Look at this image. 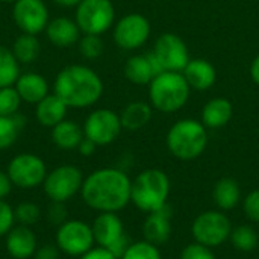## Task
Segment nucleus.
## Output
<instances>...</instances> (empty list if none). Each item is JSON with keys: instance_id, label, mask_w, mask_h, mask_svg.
<instances>
[{"instance_id": "1", "label": "nucleus", "mask_w": 259, "mask_h": 259, "mask_svg": "<svg viewBox=\"0 0 259 259\" xmlns=\"http://www.w3.org/2000/svg\"><path fill=\"white\" fill-rule=\"evenodd\" d=\"M132 181L118 168H99L83 179L80 196L99 212H118L131 203Z\"/></svg>"}, {"instance_id": "2", "label": "nucleus", "mask_w": 259, "mask_h": 259, "mask_svg": "<svg viewBox=\"0 0 259 259\" xmlns=\"http://www.w3.org/2000/svg\"><path fill=\"white\" fill-rule=\"evenodd\" d=\"M55 94L71 108L94 105L103 93L99 74L85 65H70L61 70L55 79Z\"/></svg>"}, {"instance_id": "3", "label": "nucleus", "mask_w": 259, "mask_h": 259, "mask_svg": "<svg viewBox=\"0 0 259 259\" xmlns=\"http://www.w3.org/2000/svg\"><path fill=\"white\" fill-rule=\"evenodd\" d=\"M208 146V132L202 121L184 118L176 121L167 134V147L170 153L181 161L199 158Z\"/></svg>"}, {"instance_id": "4", "label": "nucleus", "mask_w": 259, "mask_h": 259, "mask_svg": "<svg viewBox=\"0 0 259 259\" xmlns=\"http://www.w3.org/2000/svg\"><path fill=\"white\" fill-rule=\"evenodd\" d=\"M170 196V179L158 168L141 171L132 181L131 202L143 212H153L167 205Z\"/></svg>"}, {"instance_id": "5", "label": "nucleus", "mask_w": 259, "mask_h": 259, "mask_svg": "<svg viewBox=\"0 0 259 259\" xmlns=\"http://www.w3.org/2000/svg\"><path fill=\"white\" fill-rule=\"evenodd\" d=\"M190 85L182 73L164 71L149 83V97L155 109L171 114L185 106L190 97Z\"/></svg>"}, {"instance_id": "6", "label": "nucleus", "mask_w": 259, "mask_h": 259, "mask_svg": "<svg viewBox=\"0 0 259 259\" xmlns=\"http://www.w3.org/2000/svg\"><path fill=\"white\" fill-rule=\"evenodd\" d=\"M232 232V223L223 211H203L200 212L193 225L191 235L196 243L209 249L219 247L229 241Z\"/></svg>"}, {"instance_id": "7", "label": "nucleus", "mask_w": 259, "mask_h": 259, "mask_svg": "<svg viewBox=\"0 0 259 259\" xmlns=\"http://www.w3.org/2000/svg\"><path fill=\"white\" fill-rule=\"evenodd\" d=\"M91 229L96 244L108 249L117 259L121 258L131 244L123 222L117 212H100L94 219Z\"/></svg>"}, {"instance_id": "8", "label": "nucleus", "mask_w": 259, "mask_h": 259, "mask_svg": "<svg viewBox=\"0 0 259 259\" xmlns=\"http://www.w3.org/2000/svg\"><path fill=\"white\" fill-rule=\"evenodd\" d=\"M94 243L91 225L82 220H67L56 229L55 244L68 256L80 258L94 247Z\"/></svg>"}, {"instance_id": "9", "label": "nucleus", "mask_w": 259, "mask_h": 259, "mask_svg": "<svg viewBox=\"0 0 259 259\" xmlns=\"http://www.w3.org/2000/svg\"><path fill=\"white\" fill-rule=\"evenodd\" d=\"M115 9L111 0H82L77 5L76 23L83 33L102 35L112 24Z\"/></svg>"}, {"instance_id": "10", "label": "nucleus", "mask_w": 259, "mask_h": 259, "mask_svg": "<svg viewBox=\"0 0 259 259\" xmlns=\"http://www.w3.org/2000/svg\"><path fill=\"white\" fill-rule=\"evenodd\" d=\"M83 184L82 171L74 165H59L50 173H47L42 190L50 202L65 203L77 193H80Z\"/></svg>"}, {"instance_id": "11", "label": "nucleus", "mask_w": 259, "mask_h": 259, "mask_svg": "<svg viewBox=\"0 0 259 259\" xmlns=\"http://www.w3.org/2000/svg\"><path fill=\"white\" fill-rule=\"evenodd\" d=\"M6 173L14 187L32 190L42 185L47 176V168L39 156L33 153H20L11 159Z\"/></svg>"}, {"instance_id": "12", "label": "nucleus", "mask_w": 259, "mask_h": 259, "mask_svg": "<svg viewBox=\"0 0 259 259\" xmlns=\"http://www.w3.org/2000/svg\"><path fill=\"white\" fill-rule=\"evenodd\" d=\"M121 129L118 114L111 109H96L85 120L83 135L97 146H106L117 140Z\"/></svg>"}, {"instance_id": "13", "label": "nucleus", "mask_w": 259, "mask_h": 259, "mask_svg": "<svg viewBox=\"0 0 259 259\" xmlns=\"http://www.w3.org/2000/svg\"><path fill=\"white\" fill-rule=\"evenodd\" d=\"M152 52L162 65L164 71L182 73L190 62V53L185 41L175 33L159 35Z\"/></svg>"}, {"instance_id": "14", "label": "nucleus", "mask_w": 259, "mask_h": 259, "mask_svg": "<svg viewBox=\"0 0 259 259\" xmlns=\"http://www.w3.org/2000/svg\"><path fill=\"white\" fill-rule=\"evenodd\" d=\"M150 36V23L141 14L124 15L114 29V41L124 50H135L146 44Z\"/></svg>"}, {"instance_id": "15", "label": "nucleus", "mask_w": 259, "mask_h": 259, "mask_svg": "<svg viewBox=\"0 0 259 259\" xmlns=\"http://www.w3.org/2000/svg\"><path fill=\"white\" fill-rule=\"evenodd\" d=\"M12 15L23 33L36 35L49 24V11L42 0H17Z\"/></svg>"}, {"instance_id": "16", "label": "nucleus", "mask_w": 259, "mask_h": 259, "mask_svg": "<svg viewBox=\"0 0 259 259\" xmlns=\"http://www.w3.org/2000/svg\"><path fill=\"white\" fill-rule=\"evenodd\" d=\"M161 73H164V68L153 52L131 56L124 65V76L135 85H149Z\"/></svg>"}, {"instance_id": "17", "label": "nucleus", "mask_w": 259, "mask_h": 259, "mask_svg": "<svg viewBox=\"0 0 259 259\" xmlns=\"http://www.w3.org/2000/svg\"><path fill=\"white\" fill-rule=\"evenodd\" d=\"M6 252L11 258L14 259H30L33 258L38 243L36 235L30 229V226L18 225L14 226L8 234L5 240Z\"/></svg>"}, {"instance_id": "18", "label": "nucleus", "mask_w": 259, "mask_h": 259, "mask_svg": "<svg viewBox=\"0 0 259 259\" xmlns=\"http://www.w3.org/2000/svg\"><path fill=\"white\" fill-rule=\"evenodd\" d=\"M143 235L144 240L161 246L170 240L171 235V209L168 205L162 206L158 211L149 212L143 223Z\"/></svg>"}, {"instance_id": "19", "label": "nucleus", "mask_w": 259, "mask_h": 259, "mask_svg": "<svg viewBox=\"0 0 259 259\" xmlns=\"http://www.w3.org/2000/svg\"><path fill=\"white\" fill-rule=\"evenodd\" d=\"M182 74L187 79L190 88L197 90V91L209 90L215 83V79H217V71L214 65L202 58L190 59Z\"/></svg>"}, {"instance_id": "20", "label": "nucleus", "mask_w": 259, "mask_h": 259, "mask_svg": "<svg viewBox=\"0 0 259 259\" xmlns=\"http://www.w3.org/2000/svg\"><path fill=\"white\" fill-rule=\"evenodd\" d=\"M234 117V106L225 97H215L206 102L202 109V123L206 129H220Z\"/></svg>"}, {"instance_id": "21", "label": "nucleus", "mask_w": 259, "mask_h": 259, "mask_svg": "<svg viewBox=\"0 0 259 259\" xmlns=\"http://www.w3.org/2000/svg\"><path fill=\"white\" fill-rule=\"evenodd\" d=\"M46 32L50 42L55 44L56 47H68L80 39V29L77 23L67 17L52 20L47 24Z\"/></svg>"}, {"instance_id": "22", "label": "nucleus", "mask_w": 259, "mask_h": 259, "mask_svg": "<svg viewBox=\"0 0 259 259\" xmlns=\"http://www.w3.org/2000/svg\"><path fill=\"white\" fill-rule=\"evenodd\" d=\"M15 90L21 100L27 103H39L49 94L47 80L38 73L21 74L15 82Z\"/></svg>"}, {"instance_id": "23", "label": "nucleus", "mask_w": 259, "mask_h": 259, "mask_svg": "<svg viewBox=\"0 0 259 259\" xmlns=\"http://www.w3.org/2000/svg\"><path fill=\"white\" fill-rule=\"evenodd\" d=\"M67 108L68 106L56 94H47L39 103H36V118L41 126L55 127L65 118Z\"/></svg>"}, {"instance_id": "24", "label": "nucleus", "mask_w": 259, "mask_h": 259, "mask_svg": "<svg viewBox=\"0 0 259 259\" xmlns=\"http://www.w3.org/2000/svg\"><path fill=\"white\" fill-rule=\"evenodd\" d=\"M212 199L220 211H231L241 202V190L235 179L222 178L212 188Z\"/></svg>"}, {"instance_id": "25", "label": "nucleus", "mask_w": 259, "mask_h": 259, "mask_svg": "<svg viewBox=\"0 0 259 259\" xmlns=\"http://www.w3.org/2000/svg\"><path fill=\"white\" fill-rule=\"evenodd\" d=\"M83 129L70 120H62L55 127H52V140L53 143L64 150L77 149L80 141L83 140Z\"/></svg>"}, {"instance_id": "26", "label": "nucleus", "mask_w": 259, "mask_h": 259, "mask_svg": "<svg viewBox=\"0 0 259 259\" xmlns=\"http://www.w3.org/2000/svg\"><path fill=\"white\" fill-rule=\"evenodd\" d=\"M152 118V106L146 102H132L129 103L121 115V126L123 129L127 131H138L141 127H144Z\"/></svg>"}, {"instance_id": "27", "label": "nucleus", "mask_w": 259, "mask_h": 259, "mask_svg": "<svg viewBox=\"0 0 259 259\" xmlns=\"http://www.w3.org/2000/svg\"><path fill=\"white\" fill-rule=\"evenodd\" d=\"M12 53L21 64H30L36 59L39 53V41L35 35L30 33H21L12 46Z\"/></svg>"}, {"instance_id": "28", "label": "nucleus", "mask_w": 259, "mask_h": 259, "mask_svg": "<svg viewBox=\"0 0 259 259\" xmlns=\"http://www.w3.org/2000/svg\"><path fill=\"white\" fill-rule=\"evenodd\" d=\"M229 241L232 243V246L238 250V252H253L259 244V235L258 232L249 226V225H240L237 228H232Z\"/></svg>"}, {"instance_id": "29", "label": "nucleus", "mask_w": 259, "mask_h": 259, "mask_svg": "<svg viewBox=\"0 0 259 259\" xmlns=\"http://www.w3.org/2000/svg\"><path fill=\"white\" fill-rule=\"evenodd\" d=\"M20 77V65L12 50L0 46V88L11 87Z\"/></svg>"}, {"instance_id": "30", "label": "nucleus", "mask_w": 259, "mask_h": 259, "mask_svg": "<svg viewBox=\"0 0 259 259\" xmlns=\"http://www.w3.org/2000/svg\"><path fill=\"white\" fill-rule=\"evenodd\" d=\"M23 124H24V118L17 114L12 117L0 115V150L9 149L15 143Z\"/></svg>"}, {"instance_id": "31", "label": "nucleus", "mask_w": 259, "mask_h": 259, "mask_svg": "<svg viewBox=\"0 0 259 259\" xmlns=\"http://www.w3.org/2000/svg\"><path fill=\"white\" fill-rule=\"evenodd\" d=\"M120 259H162V255L158 246L143 240L138 243H131Z\"/></svg>"}, {"instance_id": "32", "label": "nucleus", "mask_w": 259, "mask_h": 259, "mask_svg": "<svg viewBox=\"0 0 259 259\" xmlns=\"http://www.w3.org/2000/svg\"><path fill=\"white\" fill-rule=\"evenodd\" d=\"M21 103V97L12 87L0 88V115L2 117H12L17 114Z\"/></svg>"}, {"instance_id": "33", "label": "nucleus", "mask_w": 259, "mask_h": 259, "mask_svg": "<svg viewBox=\"0 0 259 259\" xmlns=\"http://www.w3.org/2000/svg\"><path fill=\"white\" fill-rule=\"evenodd\" d=\"M14 214H15V222H18V225L32 226L39 220L41 209L38 205H35L32 202H21L14 209Z\"/></svg>"}, {"instance_id": "34", "label": "nucleus", "mask_w": 259, "mask_h": 259, "mask_svg": "<svg viewBox=\"0 0 259 259\" xmlns=\"http://www.w3.org/2000/svg\"><path fill=\"white\" fill-rule=\"evenodd\" d=\"M79 52L88 59L99 58L103 53V41H102L100 35L85 33V36H82L79 39Z\"/></svg>"}, {"instance_id": "35", "label": "nucleus", "mask_w": 259, "mask_h": 259, "mask_svg": "<svg viewBox=\"0 0 259 259\" xmlns=\"http://www.w3.org/2000/svg\"><path fill=\"white\" fill-rule=\"evenodd\" d=\"M179 259H217L212 249L202 246L199 243H191L188 246H185L181 252V258Z\"/></svg>"}, {"instance_id": "36", "label": "nucleus", "mask_w": 259, "mask_h": 259, "mask_svg": "<svg viewBox=\"0 0 259 259\" xmlns=\"http://www.w3.org/2000/svg\"><path fill=\"white\" fill-rule=\"evenodd\" d=\"M243 212L252 223L259 225V190L250 191L243 200Z\"/></svg>"}, {"instance_id": "37", "label": "nucleus", "mask_w": 259, "mask_h": 259, "mask_svg": "<svg viewBox=\"0 0 259 259\" xmlns=\"http://www.w3.org/2000/svg\"><path fill=\"white\" fill-rule=\"evenodd\" d=\"M14 208L5 199H0V237H6V234L14 228Z\"/></svg>"}, {"instance_id": "38", "label": "nucleus", "mask_w": 259, "mask_h": 259, "mask_svg": "<svg viewBox=\"0 0 259 259\" xmlns=\"http://www.w3.org/2000/svg\"><path fill=\"white\" fill-rule=\"evenodd\" d=\"M46 219L53 226H61L64 222H67V208L61 202H52L47 208Z\"/></svg>"}, {"instance_id": "39", "label": "nucleus", "mask_w": 259, "mask_h": 259, "mask_svg": "<svg viewBox=\"0 0 259 259\" xmlns=\"http://www.w3.org/2000/svg\"><path fill=\"white\" fill-rule=\"evenodd\" d=\"M61 250L56 244H44L36 249L33 259H59Z\"/></svg>"}, {"instance_id": "40", "label": "nucleus", "mask_w": 259, "mask_h": 259, "mask_svg": "<svg viewBox=\"0 0 259 259\" xmlns=\"http://www.w3.org/2000/svg\"><path fill=\"white\" fill-rule=\"evenodd\" d=\"M79 259H117L108 249H103L100 246L93 247L90 252H87L85 255H82Z\"/></svg>"}, {"instance_id": "41", "label": "nucleus", "mask_w": 259, "mask_h": 259, "mask_svg": "<svg viewBox=\"0 0 259 259\" xmlns=\"http://www.w3.org/2000/svg\"><path fill=\"white\" fill-rule=\"evenodd\" d=\"M12 190V182L6 171L0 170V199H6Z\"/></svg>"}, {"instance_id": "42", "label": "nucleus", "mask_w": 259, "mask_h": 259, "mask_svg": "<svg viewBox=\"0 0 259 259\" xmlns=\"http://www.w3.org/2000/svg\"><path fill=\"white\" fill-rule=\"evenodd\" d=\"M96 147H97L96 143H93L91 140H88L87 137H83V140L80 141L77 150H79V153H80L82 156H91V155L96 152Z\"/></svg>"}, {"instance_id": "43", "label": "nucleus", "mask_w": 259, "mask_h": 259, "mask_svg": "<svg viewBox=\"0 0 259 259\" xmlns=\"http://www.w3.org/2000/svg\"><path fill=\"white\" fill-rule=\"evenodd\" d=\"M250 77H252V80L259 87V55L252 61V65H250Z\"/></svg>"}, {"instance_id": "44", "label": "nucleus", "mask_w": 259, "mask_h": 259, "mask_svg": "<svg viewBox=\"0 0 259 259\" xmlns=\"http://www.w3.org/2000/svg\"><path fill=\"white\" fill-rule=\"evenodd\" d=\"M82 0H55V3L65 6V8H71V6H77Z\"/></svg>"}, {"instance_id": "45", "label": "nucleus", "mask_w": 259, "mask_h": 259, "mask_svg": "<svg viewBox=\"0 0 259 259\" xmlns=\"http://www.w3.org/2000/svg\"><path fill=\"white\" fill-rule=\"evenodd\" d=\"M2 2H6V3H11V2H14V3H15L17 0H2Z\"/></svg>"}]
</instances>
